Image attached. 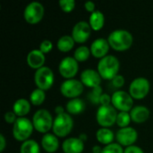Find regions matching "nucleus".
<instances>
[{
    "mask_svg": "<svg viewBox=\"0 0 153 153\" xmlns=\"http://www.w3.org/2000/svg\"><path fill=\"white\" fill-rule=\"evenodd\" d=\"M91 49L86 46L78 47L74 53V57L77 62H84L89 59L91 56Z\"/></svg>",
    "mask_w": 153,
    "mask_h": 153,
    "instance_id": "cd10ccee",
    "label": "nucleus"
},
{
    "mask_svg": "<svg viewBox=\"0 0 153 153\" xmlns=\"http://www.w3.org/2000/svg\"><path fill=\"white\" fill-rule=\"evenodd\" d=\"M96 138L100 143L107 146L108 144L113 143V141L115 139V134L113 131H111L110 129L106 127H101L97 131Z\"/></svg>",
    "mask_w": 153,
    "mask_h": 153,
    "instance_id": "5701e85b",
    "label": "nucleus"
},
{
    "mask_svg": "<svg viewBox=\"0 0 153 153\" xmlns=\"http://www.w3.org/2000/svg\"><path fill=\"white\" fill-rule=\"evenodd\" d=\"M89 23L91 27V29L95 31L100 30L105 23V16L102 12L100 11H95L91 13Z\"/></svg>",
    "mask_w": 153,
    "mask_h": 153,
    "instance_id": "b1692460",
    "label": "nucleus"
},
{
    "mask_svg": "<svg viewBox=\"0 0 153 153\" xmlns=\"http://www.w3.org/2000/svg\"><path fill=\"white\" fill-rule=\"evenodd\" d=\"M131 121H132V118H131L129 112H118L117 117V125L119 127L121 128L128 127Z\"/></svg>",
    "mask_w": 153,
    "mask_h": 153,
    "instance_id": "c85d7f7f",
    "label": "nucleus"
},
{
    "mask_svg": "<svg viewBox=\"0 0 153 153\" xmlns=\"http://www.w3.org/2000/svg\"><path fill=\"white\" fill-rule=\"evenodd\" d=\"M123 147L118 143H111L105 146L102 150L101 153H124Z\"/></svg>",
    "mask_w": 153,
    "mask_h": 153,
    "instance_id": "7c9ffc66",
    "label": "nucleus"
},
{
    "mask_svg": "<svg viewBox=\"0 0 153 153\" xmlns=\"http://www.w3.org/2000/svg\"><path fill=\"white\" fill-rule=\"evenodd\" d=\"M34 129L32 121L27 117H18L13 125V136L19 142L29 140Z\"/></svg>",
    "mask_w": 153,
    "mask_h": 153,
    "instance_id": "7ed1b4c3",
    "label": "nucleus"
},
{
    "mask_svg": "<svg viewBox=\"0 0 153 153\" xmlns=\"http://www.w3.org/2000/svg\"><path fill=\"white\" fill-rule=\"evenodd\" d=\"M55 113L56 114V116H57V115L64 114V113H65V108H64L62 106H56V107L55 108Z\"/></svg>",
    "mask_w": 153,
    "mask_h": 153,
    "instance_id": "ea45409f",
    "label": "nucleus"
},
{
    "mask_svg": "<svg viewBox=\"0 0 153 153\" xmlns=\"http://www.w3.org/2000/svg\"><path fill=\"white\" fill-rule=\"evenodd\" d=\"M75 41L70 35H64L57 40V48L61 52H69L74 46Z\"/></svg>",
    "mask_w": 153,
    "mask_h": 153,
    "instance_id": "393cba45",
    "label": "nucleus"
},
{
    "mask_svg": "<svg viewBox=\"0 0 153 153\" xmlns=\"http://www.w3.org/2000/svg\"><path fill=\"white\" fill-rule=\"evenodd\" d=\"M53 48V43L51 40L49 39H44L43 41H41L40 45H39V50L43 53V54H48L49 53Z\"/></svg>",
    "mask_w": 153,
    "mask_h": 153,
    "instance_id": "473e14b6",
    "label": "nucleus"
},
{
    "mask_svg": "<svg viewBox=\"0 0 153 153\" xmlns=\"http://www.w3.org/2000/svg\"><path fill=\"white\" fill-rule=\"evenodd\" d=\"M111 84L116 89H119V88L123 87L124 84H125V78H124V76L120 75V74H117L116 77H114L111 80Z\"/></svg>",
    "mask_w": 153,
    "mask_h": 153,
    "instance_id": "72a5a7b5",
    "label": "nucleus"
},
{
    "mask_svg": "<svg viewBox=\"0 0 153 153\" xmlns=\"http://www.w3.org/2000/svg\"><path fill=\"white\" fill-rule=\"evenodd\" d=\"M109 43L108 39L103 38H99L95 39L91 45V53L96 58H103L108 56V52L109 50Z\"/></svg>",
    "mask_w": 153,
    "mask_h": 153,
    "instance_id": "dca6fc26",
    "label": "nucleus"
},
{
    "mask_svg": "<svg viewBox=\"0 0 153 153\" xmlns=\"http://www.w3.org/2000/svg\"><path fill=\"white\" fill-rule=\"evenodd\" d=\"M91 27L89 22L81 21L75 23L72 30V37L75 43H84L87 41L91 33Z\"/></svg>",
    "mask_w": 153,
    "mask_h": 153,
    "instance_id": "4468645a",
    "label": "nucleus"
},
{
    "mask_svg": "<svg viewBox=\"0 0 153 153\" xmlns=\"http://www.w3.org/2000/svg\"><path fill=\"white\" fill-rule=\"evenodd\" d=\"M32 123L34 129L39 133L48 134L50 129L53 127L54 119L51 114L47 109H39L37 110L32 117Z\"/></svg>",
    "mask_w": 153,
    "mask_h": 153,
    "instance_id": "39448f33",
    "label": "nucleus"
},
{
    "mask_svg": "<svg viewBox=\"0 0 153 153\" xmlns=\"http://www.w3.org/2000/svg\"><path fill=\"white\" fill-rule=\"evenodd\" d=\"M58 70L64 78H66L67 80L73 79L78 73L79 65L74 56H66L60 61Z\"/></svg>",
    "mask_w": 153,
    "mask_h": 153,
    "instance_id": "f8f14e48",
    "label": "nucleus"
},
{
    "mask_svg": "<svg viewBox=\"0 0 153 153\" xmlns=\"http://www.w3.org/2000/svg\"><path fill=\"white\" fill-rule=\"evenodd\" d=\"M108 41L109 46L116 51H126L131 48L134 38L128 30L119 29L113 30L108 35Z\"/></svg>",
    "mask_w": 153,
    "mask_h": 153,
    "instance_id": "f257e3e1",
    "label": "nucleus"
},
{
    "mask_svg": "<svg viewBox=\"0 0 153 153\" xmlns=\"http://www.w3.org/2000/svg\"><path fill=\"white\" fill-rule=\"evenodd\" d=\"M132 121L136 124H142L150 117V110L145 106H135L130 111Z\"/></svg>",
    "mask_w": 153,
    "mask_h": 153,
    "instance_id": "aec40b11",
    "label": "nucleus"
},
{
    "mask_svg": "<svg viewBox=\"0 0 153 153\" xmlns=\"http://www.w3.org/2000/svg\"><path fill=\"white\" fill-rule=\"evenodd\" d=\"M111 105L119 112H129L134 108V99L125 91H117L111 96Z\"/></svg>",
    "mask_w": 153,
    "mask_h": 153,
    "instance_id": "0eeeda50",
    "label": "nucleus"
},
{
    "mask_svg": "<svg viewBox=\"0 0 153 153\" xmlns=\"http://www.w3.org/2000/svg\"><path fill=\"white\" fill-rule=\"evenodd\" d=\"M79 138L82 141V142H85L87 140V134H81L79 135Z\"/></svg>",
    "mask_w": 153,
    "mask_h": 153,
    "instance_id": "79ce46f5",
    "label": "nucleus"
},
{
    "mask_svg": "<svg viewBox=\"0 0 153 153\" xmlns=\"http://www.w3.org/2000/svg\"><path fill=\"white\" fill-rule=\"evenodd\" d=\"M84 90L82 82L76 79H68L62 82L60 86V92L63 96L69 99L78 98Z\"/></svg>",
    "mask_w": 153,
    "mask_h": 153,
    "instance_id": "9d476101",
    "label": "nucleus"
},
{
    "mask_svg": "<svg viewBox=\"0 0 153 153\" xmlns=\"http://www.w3.org/2000/svg\"><path fill=\"white\" fill-rule=\"evenodd\" d=\"M151 89V84L148 79L144 77H138L133 80L129 86V93L133 99L142 100L145 98Z\"/></svg>",
    "mask_w": 153,
    "mask_h": 153,
    "instance_id": "9b49d317",
    "label": "nucleus"
},
{
    "mask_svg": "<svg viewBox=\"0 0 153 153\" xmlns=\"http://www.w3.org/2000/svg\"><path fill=\"white\" fill-rule=\"evenodd\" d=\"M45 9L41 3L33 1L28 4L24 9L23 16L25 21L30 24L39 23L44 16Z\"/></svg>",
    "mask_w": 153,
    "mask_h": 153,
    "instance_id": "1a4fd4ad",
    "label": "nucleus"
},
{
    "mask_svg": "<svg viewBox=\"0 0 153 153\" xmlns=\"http://www.w3.org/2000/svg\"><path fill=\"white\" fill-rule=\"evenodd\" d=\"M6 146V141L3 134H0V152H3Z\"/></svg>",
    "mask_w": 153,
    "mask_h": 153,
    "instance_id": "58836bf2",
    "label": "nucleus"
},
{
    "mask_svg": "<svg viewBox=\"0 0 153 153\" xmlns=\"http://www.w3.org/2000/svg\"><path fill=\"white\" fill-rule=\"evenodd\" d=\"M138 138V133L136 130L131 126L120 128L117 134H116V139L118 144H120L122 147H129L134 145V143L137 141Z\"/></svg>",
    "mask_w": 153,
    "mask_h": 153,
    "instance_id": "ddd939ff",
    "label": "nucleus"
},
{
    "mask_svg": "<svg viewBox=\"0 0 153 153\" xmlns=\"http://www.w3.org/2000/svg\"><path fill=\"white\" fill-rule=\"evenodd\" d=\"M64 153H82L84 150V142L79 137H70L62 143Z\"/></svg>",
    "mask_w": 153,
    "mask_h": 153,
    "instance_id": "f3484780",
    "label": "nucleus"
},
{
    "mask_svg": "<svg viewBox=\"0 0 153 153\" xmlns=\"http://www.w3.org/2000/svg\"><path fill=\"white\" fill-rule=\"evenodd\" d=\"M95 7H96L95 4H94L93 2H91V1H87V2L84 3V8H85L88 12H90L91 13L96 11V10H95Z\"/></svg>",
    "mask_w": 153,
    "mask_h": 153,
    "instance_id": "4c0bfd02",
    "label": "nucleus"
},
{
    "mask_svg": "<svg viewBox=\"0 0 153 153\" xmlns=\"http://www.w3.org/2000/svg\"><path fill=\"white\" fill-rule=\"evenodd\" d=\"M111 96H109L108 93H103L100 97V106H108L111 105Z\"/></svg>",
    "mask_w": 153,
    "mask_h": 153,
    "instance_id": "c9c22d12",
    "label": "nucleus"
},
{
    "mask_svg": "<svg viewBox=\"0 0 153 153\" xmlns=\"http://www.w3.org/2000/svg\"><path fill=\"white\" fill-rule=\"evenodd\" d=\"M26 61L30 67L38 70L44 66L46 61L45 54H43L39 49H32L28 53Z\"/></svg>",
    "mask_w": 153,
    "mask_h": 153,
    "instance_id": "a211bd4d",
    "label": "nucleus"
},
{
    "mask_svg": "<svg viewBox=\"0 0 153 153\" xmlns=\"http://www.w3.org/2000/svg\"><path fill=\"white\" fill-rule=\"evenodd\" d=\"M45 99H46L45 91H42L39 88L33 90L30 95V102L34 106L41 105L45 101Z\"/></svg>",
    "mask_w": 153,
    "mask_h": 153,
    "instance_id": "bb28decb",
    "label": "nucleus"
},
{
    "mask_svg": "<svg viewBox=\"0 0 153 153\" xmlns=\"http://www.w3.org/2000/svg\"><path fill=\"white\" fill-rule=\"evenodd\" d=\"M59 5L64 12L70 13L75 7V1L74 0H60Z\"/></svg>",
    "mask_w": 153,
    "mask_h": 153,
    "instance_id": "2f4dec72",
    "label": "nucleus"
},
{
    "mask_svg": "<svg viewBox=\"0 0 153 153\" xmlns=\"http://www.w3.org/2000/svg\"><path fill=\"white\" fill-rule=\"evenodd\" d=\"M20 153H40V148L36 141L29 139L22 143Z\"/></svg>",
    "mask_w": 153,
    "mask_h": 153,
    "instance_id": "a878e982",
    "label": "nucleus"
},
{
    "mask_svg": "<svg viewBox=\"0 0 153 153\" xmlns=\"http://www.w3.org/2000/svg\"><path fill=\"white\" fill-rule=\"evenodd\" d=\"M41 145L45 152L48 153L56 152L59 147V141L57 136L54 134H45L41 139Z\"/></svg>",
    "mask_w": 153,
    "mask_h": 153,
    "instance_id": "6ab92c4d",
    "label": "nucleus"
},
{
    "mask_svg": "<svg viewBox=\"0 0 153 153\" xmlns=\"http://www.w3.org/2000/svg\"><path fill=\"white\" fill-rule=\"evenodd\" d=\"M117 110L112 105L100 106L97 110L96 119L100 126L108 128L117 123Z\"/></svg>",
    "mask_w": 153,
    "mask_h": 153,
    "instance_id": "423d86ee",
    "label": "nucleus"
},
{
    "mask_svg": "<svg viewBox=\"0 0 153 153\" xmlns=\"http://www.w3.org/2000/svg\"><path fill=\"white\" fill-rule=\"evenodd\" d=\"M102 94H103L102 88L100 86H99L97 88L91 89V91L88 94V99L92 104H100V97Z\"/></svg>",
    "mask_w": 153,
    "mask_h": 153,
    "instance_id": "c756f323",
    "label": "nucleus"
},
{
    "mask_svg": "<svg viewBox=\"0 0 153 153\" xmlns=\"http://www.w3.org/2000/svg\"><path fill=\"white\" fill-rule=\"evenodd\" d=\"M54 73L52 69L48 66H43L38 70H36L34 74V82L36 86L42 90L47 91L49 90L54 83Z\"/></svg>",
    "mask_w": 153,
    "mask_h": 153,
    "instance_id": "6e6552de",
    "label": "nucleus"
},
{
    "mask_svg": "<svg viewBox=\"0 0 153 153\" xmlns=\"http://www.w3.org/2000/svg\"><path fill=\"white\" fill-rule=\"evenodd\" d=\"M101 79L102 78L99 72L94 69H85L81 74V82L82 84L91 89L100 86Z\"/></svg>",
    "mask_w": 153,
    "mask_h": 153,
    "instance_id": "2eb2a0df",
    "label": "nucleus"
},
{
    "mask_svg": "<svg viewBox=\"0 0 153 153\" xmlns=\"http://www.w3.org/2000/svg\"><path fill=\"white\" fill-rule=\"evenodd\" d=\"M119 68V60L113 55H108L99 61L97 71L102 79L111 81L118 74Z\"/></svg>",
    "mask_w": 153,
    "mask_h": 153,
    "instance_id": "f03ea898",
    "label": "nucleus"
},
{
    "mask_svg": "<svg viewBox=\"0 0 153 153\" xmlns=\"http://www.w3.org/2000/svg\"><path fill=\"white\" fill-rule=\"evenodd\" d=\"M17 116L15 115V113L13 111H8L4 114V121L7 124H14L15 121L17 120L18 117H16Z\"/></svg>",
    "mask_w": 153,
    "mask_h": 153,
    "instance_id": "f704fd0d",
    "label": "nucleus"
},
{
    "mask_svg": "<svg viewBox=\"0 0 153 153\" xmlns=\"http://www.w3.org/2000/svg\"><path fill=\"white\" fill-rule=\"evenodd\" d=\"M65 108L70 115H78L83 112L85 109V103L83 100L76 98V99H72L70 100L65 106Z\"/></svg>",
    "mask_w": 153,
    "mask_h": 153,
    "instance_id": "4be33fe9",
    "label": "nucleus"
},
{
    "mask_svg": "<svg viewBox=\"0 0 153 153\" xmlns=\"http://www.w3.org/2000/svg\"><path fill=\"white\" fill-rule=\"evenodd\" d=\"M124 153H144V152L139 146L132 145V146L126 147L124 151Z\"/></svg>",
    "mask_w": 153,
    "mask_h": 153,
    "instance_id": "e433bc0d",
    "label": "nucleus"
},
{
    "mask_svg": "<svg viewBox=\"0 0 153 153\" xmlns=\"http://www.w3.org/2000/svg\"><path fill=\"white\" fill-rule=\"evenodd\" d=\"M102 148L100 145H94L92 147V153H101L102 152Z\"/></svg>",
    "mask_w": 153,
    "mask_h": 153,
    "instance_id": "a19ab883",
    "label": "nucleus"
},
{
    "mask_svg": "<svg viewBox=\"0 0 153 153\" xmlns=\"http://www.w3.org/2000/svg\"><path fill=\"white\" fill-rule=\"evenodd\" d=\"M13 111L18 117H25L30 111V102L26 99H18L13 103Z\"/></svg>",
    "mask_w": 153,
    "mask_h": 153,
    "instance_id": "412c9836",
    "label": "nucleus"
},
{
    "mask_svg": "<svg viewBox=\"0 0 153 153\" xmlns=\"http://www.w3.org/2000/svg\"><path fill=\"white\" fill-rule=\"evenodd\" d=\"M74 127V120L70 114L64 113L61 115H57L53 123V133L57 137H65L67 136Z\"/></svg>",
    "mask_w": 153,
    "mask_h": 153,
    "instance_id": "20e7f679",
    "label": "nucleus"
}]
</instances>
